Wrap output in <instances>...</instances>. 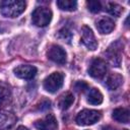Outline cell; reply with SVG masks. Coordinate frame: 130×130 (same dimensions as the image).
I'll return each mask as SVG.
<instances>
[{
    "label": "cell",
    "instance_id": "1",
    "mask_svg": "<svg viewBox=\"0 0 130 130\" xmlns=\"http://www.w3.org/2000/svg\"><path fill=\"white\" fill-rule=\"evenodd\" d=\"M26 3L22 0H5L0 4V12L6 17H17L25 10Z\"/></svg>",
    "mask_w": 130,
    "mask_h": 130
},
{
    "label": "cell",
    "instance_id": "2",
    "mask_svg": "<svg viewBox=\"0 0 130 130\" xmlns=\"http://www.w3.org/2000/svg\"><path fill=\"white\" fill-rule=\"evenodd\" d=\"M52 16H53L52 10L45 6L37 7L31 13V19H32L34 24L40 27L47 26L50 23Z\"/></svg>",
    "mask_w": 130,
    "mask_h": 130
},
{
    "label": "cell",
    "instance_id": "3",
    "mask_svg": "<svg viewBox=\"0 0 130 130\" xmlns=\"http://www.w3.org/2000/svg\"><path fill=\"white\" fill-rule=\"evenodd\" d=\"M102 117V114L100 111L96 110H82L79 112L75 118V122L79 126H88L96 123Z\"/></svg>",
    "mask_w": 130,
    "mask_h": 130
},
{
    "label": "cell",
    "instance_id": "4",
    "mask_svg": "<svg viewBox=\"0 0 130 130\" xmlns=\"http://www.w3.org/2000/svg\"><path fill=\"white\" fill-rule=\"evenodd\" d=\"M63 81H64V75L61 72H53L52 74H50L49 76H47L44 80L43 86L44 88L51 92L54 93L57 90H59L62 85H63Z\"/></svg>",
    "mask_w": 130,
    "mask_h": 130
},
{
    "label": "cell",
    "instance_id": "5",
    "mask_svg": "<svg viewBox=\"0 0 130 130\" xmlns=\"http://www.w3.org/2000/svg\"><path fill=\"white\" fill-rule=\"evenodd\" d=\"M107 73V63L105 60L101 58H96L92 60L88 68V74L96 79L103 78Z\"/></svg>",
    "mask_w": 130,
    "mask_h": 130
},
{
    "label": "cell",
    "instance_id": "6",
    "mask_svg": "<svg viewBox=\"0 0 130 130\" xmlns=\"http://www.w3.org/2000/svg\"><path fill=\"white\" fill-rule=\"evenodd\" d=\"M81 42L87 49L91 51L98 48V41L95 40V37L91 28L88 27L87 25H83L81 27Z\"/></svg>",
    "mask_w": 130,
    "mask_h": 130
},
{
    "label": "cell",
    "instance_id": "7",
    "mask_svg": "<svg viewBox=\"0 0 130 130\" xmlns=\"http://www.w3.org/2000/svg\"><path fill=\"white\" fill-rule=\"evenodd\" d=\"M48 58L58 64H65L66 63V52L64 49L58 45H52L47 53Z\"/></svg>",
    "mask_w": 130,
    "mask_h": 130
},
{
    "label": "cell",
    "instance_id": "8",
    "mask_svg": "<svg viewBox=\"0 0 130 130\" xmlns=\"http://www.w3.org/2000/svg\"><path fill=\"white\" fill-rule=\"evenodd\" d=\"M35 127L38 130H57L58 124L56 118L52 114H49L44 119L36 121Z\"/></svg>",
    "mask_w": 130,
    "mask_h": 130
},
{
    "label": "cell",
    "instance_id": "9",
    "mask_svg": "<svg viewBox=\"0 0 130 130\" xmlns=\"http://www.w3.org/2000/svg\"><path fill=\"white\" fill-rule=\"evenodd\" d=\"M37 68L32 65H19L14 68L13 72L15 76L21 79H31L37 74Z\"/></svg>",
    "mask_w": 130,
    "mask_h": 130
},
{
    "label": "cell",
    "instance_id": "10",
    "mask_svg": "<svg viewBox=\"0 0 130 130\" xmlns=\"http://www.w3.org/2000/svg\"><path fill=\"white\" fill-rule=\"evenodd\" d=\"M95 25H96L98 30L103 35L110 34L115 28L114 20L110 17H107V16H104V17H101L100 19H98L95 22Z\"/></svg>",
    "mask_w": 130,
    "mask_h": 130
},
{
    "label": "cell",
    "instance_id": "11",
    "mask_svg": "<svg viewBox=\"0 0 130 130\" xmlns=\"http://www.w3.org/2000/svg\"><path fill=\"white\" fill-rule=\"evenodd\" d=\"M112 118L119 123H129L130 113L126 108H117L112 112Z\"/></svg>",
    "mask_w": 130,
    "mask_h": 130
},
{
    "label": "cell",
    "instance_id": "12",
    "mask_svg": "<svg viewBox=\"0 0 130 130\" xmlns=\"http://www.w3.org/2000/svg\"><path fill=\"white\" fill-rule=\"evenodd\" d=\"M123 83V76L120 75L119 73H112L108 76L107 81H106V85L109 89L114 90L117 89L119 86H121Z\"/></svg>",
    "mask_w": 130,
    "mask_h": 130
},
{
    "label": "cell",
    "instance_id": "13",
    "mask_svg": "<svg viewBox=\"0 0 130 130\" xmlns=\"http://www.w3.org/2000/svg\"><path fill=\"white\" fill-rule=\"evenodd\" d=\"M73 102H74V95L71 92L67 91L60 96V99L58 101V106L61 110H67L68 108H70V106L73 104Z\"/></svg>",
    "mask_w": 130,
    "mask_h": 130
},
{
    "label": "cell",
    "instance_id": "14",
    "mask_svg": "<svg viewBox=\"0 0 130 130\" xmlns=\"http://www.w3.org/2000/svg\"><path fill=\"white\" fill-rule=\"evenodd\" d=\"M103 94L98 88H91L87 94V102L91 105H100L103 103Z\"/></svg>",
    "mask_w": 130,
    "mask_h": 130
},
{
    "label": "cell",
    "instance_id": "15",
    "mask_svg": "<svg viewBox=\"0 0 130 130\" xmlns=\"http://www.w3.org/2000/svg\"><path fill=\"white\" fill-rule=\"evenodd\" d=\"M56 4L61 10L64 11H74L77 7V2L73 0H58Z\"/></svg>",
    "mask_w": 130,
    "mask_h": 130
},
{
    "label": "cell",
    "instance_id": "16",
    "mask_svg": "<svg viewBox=\"0 0 130 130\" xmlns=\"http://www.w3.org/2000/svg\"><path fill=\"white\" fill-rule=\"evenodd\" d=\"M15 121V118L7 112H0V127H10Z\"/></svg>",
    "mask_w": 130,
    "mask_h": 130
},
{
    "label": "cell",
    "instance_id": "17",
    "mask_svg": "<svg viewBox=\"0 0 130 130\" xmlns=\"http://www.w3.org/2000/svg\"><path fill=\"white\" fill-rule=\"evenodd\" d=\"M106 10L111 14V15H114V16H120L121 13L124 11L123 7L117 3H114V2H109L106 4Z\"/></svg>",
    "mask_w": 130,
    "mask_h": 130
},
{
    "label": "cell",
    "instance_id": "18",
    "mask_svg": "<svg viewBox=\"0 0 130 130\" xmlns=\"http://www.w3.org/2000/svg\"><path fill=\"white\" fill-rule=\"evenodd\" d=\"M86 5H87L88 10L92 13H98L102 9V3L100 1H96V0L95 1H87Z\"/></svg>",
    "mask_w": 130,
    "mask_h": 130
},
{
    "label": "cell",
    "instance_id": "19",
    "mask_svg": "<svg viewBox=\"0 0 130 130\" xmlns=\"http://www.w3.org/2000/svg\"><path fill=\"white\" fill-rule=\"evenodd\" d=\"M9 98H10L9 90L6 87L0 85V106H3L4 104H6L9 100Z\"/></svg>",
    "mask_w": 130,
    "mask_h": 130
},
{
    "label": "cell",
    "instance_id": "20",
    "mask_svg": "<svg viewBox=\"0 0 130 130\" xmlns=\"http://www.w3.org/2000/svg\"><path fill=\"white\" fill-rule=\"evenodd\" d=\"M58 37H59L60 39H62V40H65V41H67V42L69 43V41L71 40V37H72V35H71V32H70L68 29H66V28H63V29H61V30L59 31V35H58Z\"/></svg>",
    "mask_w": 130,
    "mask_h": 130
},
{
    "label": "cell",
    "instance_id": "21",
    "mask_svg": "<svg viewBox=\"0 0 130 130\" xmlns=\"http://www.w3.org/2000/svg\"><path fill=\"white\" fill-rule=\"evenodd\" d=\"M74 88L76 91H84L85 89L88 88V84L84 81H77L75 84H74Z\"/></svg>",
    "mask_w": 130,
    "mask_h": 130
},
{
    "label": "cell",
    "instance_id": "22",
    "mask_svg": "<svg viewBox=\"0 0 130 130\" xmlns=\"http://www.w3.org/2000/svg\"><path fill=\"white\" fill-rule=\"evenodd\" d=\"M102 130H116L115 128H113L112 126H105V127H103V129Z\"/></svg>",
    "mask_w": 130,
    "mask_h": 130
},
{
    "label": "cell",
    "instance_id": "23",
    "mask_svg": "<svg viewBox=\"0 0 130 130\" xmlns=\"http://www.w3.org/2000/svg\"><path fill=\"white\" fill-rule=\"evenodd\" d=\"M16 130H29V129L26 128V127H24V126H19V127H17Z\"/></svg>",
    "mask_w": 130,
    "mask_h": 130
},
{
    "label": "cell",
    "instance_id": "24",
    "mask_svg": "<svg viewBox=\"0 0 130 130\" xmlns=\"http://www.w3.org/2000/svg\"><path fill=\"white\" fill-rule=\"evenodd\" d=\"M123 130H128V129H123Z\"/></svg>",
    "mask_w": 130,
    "mask_h": 130
}]
</instances>
